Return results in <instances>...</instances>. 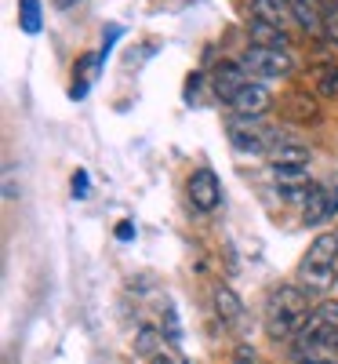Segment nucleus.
I'll return each mask as SVG.
<instances>
[{"instance_id":"27","label":"nucleus","mask_w":338,"mask_h":364,"mask_svg":"<svg viewBox=\"0 0 338 364\" xmlns=\"http://www.w3.org/2000/svg\"><path fill=\"white\" fill-rule=\"evenodd\" d=\"M331 215H338V190H331Z\"/></svg>"},{"instance_id":"10","label":"nucleus","mask_w":338,"mask_h":364,"mask_svg":"<svg viewBox=\"0 0 338 364\" xmlns=\"http://www.w3.org/2000/svg\"><path fill=\"white\" fill-rule=\"evenodd\" d=\"M251 18L284 29V33H291V26H298V18H295L288 0H251Z\"/></svg>"},{"instance_id":"5","label":"nucleus","mask_w":338,"mask_h":364,"mask_svg":"<svg viewBox=\"0 0 338 364\" xmlns=\"http://www.w3.org/2000/svg\"><path fill=\"white\" fill-rule=\"evenodd\" d=\"M229 142H233L236 154H255V157H258V154H269V149L280 142V139H276L273 128L258 124V120L233 117V120H229Z\"/></svg>"},{"instance_id":"16","label":"nucleus","mask_w":338,"mask_h":364,"mask_svg":"<svg viewBox=\"0 0 338 364\" xmlns=\"http://www.w3.org/2000/svg\"><path fill=\"white\" fill-rule=\"evenodd\" d=\"M310 84L317 99H338V63H320L310 70Z\"/></svg>"},{"instance_id":"1","label":"nucleus","mask_w":338,"mask_h":364,"mask_svg":"<svg viewBox=\"0 0 338 364\" xmlns=\"http://www.w3.org/2000/svg\"><path fill=\"white\" fill-rule=\"evenodd\" d=\"M313 295L305 291L302 284H280L273 288L269 299H266V314H262V324H266V336L273 343H295L302 336V328L310 324V314H313Z\"/></svg>"},{"instance_id":"7","label":"nucleus","mask_w":338,"mask_h":364,"mask_svg":"<svg viewBox=\"0 0 338 364\" xmlns=\"http://www.w3.org/2000/svg\"><path fill=\"white\" fill-rule=\"evenodd\" d=\"M248 84H251V77H248V70L240 66V58H226V63H219V66L211 70V91H214V95H219L226 106H233V99H236Z\"/></svg>"},{"instance_id":"24","label":"nucleus","mask_w":338,"mask_h":364,"mask_svg":"<svg viewBox=\"0 0 338 364\" xmlns=\"http://www.w3.org/2000/svg\"><path fill=\"white\" fill-rule=\"evenodd\" d=\"M131 237H135V226L131 223H120L116 226V240H131Z\"/></svg>"},{"instance_id":"19","label":"nucleus","mask_w":338,"mask_h":364,"mask_svg":"<svg viewBox=\"0 0 338 364\" xmlns=\"http://www.w3.org/2000/svg\"><path fill=\"white\" fill-rule=\"evenodd\" d=\"M18 26L22 33H40V0H18Z\"/></svg>"},{"instance_id":"6","label":"nucleus","mask_w":338,"mask_h":364,"mask_svg":"<svg viewBox=\"0 0 338 364\" xmlns=\"http://www.w3.org/2000/svg\"><path fill=\"white\" fill-rule=\"evenodd\" d=\"M190 204H193V211H200V215L219 211V204H222V182H219V175H214L211 168H197L190 175Z\"/></svg>"},{"instance_id":"8","label":"nucleus","mask_w":338,"mask_h":364,"mask_svg":"<svg viewBox=\"0 0 338 364\" xmlns=\"http://www.w3.org/2000/svg\"><path fill=\"white\" fill-rule=\"evenodd\" d=\"M280 113L288 120H295V124H320L324 113H320V102L310 87H295L288 91V95L280 99Z\"/></svg>"},{"instance_id":"22","label":"nucleus","mask_w":338,"mask_h":364,"mask_svg":"<svg viewBox=\"0 0 338 364\" xmlns=\"http://www.w3.org/2000/svg\"><path fill=\"white\" fill-rule=\"evenodd\" d=\"M149 364H182V357H175V353L164 346V350H157V353L149 357Z\"/></svg>"},{"instance_id":"9","label":"nucleus","mask_w":338,"mask_h":364,"mask_svg":"<svg viewBox=\"0 0 338 364\" xmlns=\"http://www.w3.org/2000/svg\"><path fill=\"white\" fill-rule=\"evenodd\" d=\"M269 106H273V95H269V87L258 84V80H251V84L233 99L236 117H248V120H262V117L269 113Z\"/></svg>"},{"instance_id":"12","label":"nucleus","mask_w":338,"mask_h":364,"mask_svg":"<svg viewBox=\"0 0 338 364\" xmlns=\"http://www.w3.org/2000/svg\"><path fill=\"white\" fill-rule=\"evenodd\" d=\"M211 306H214V314H219V321L226 328H240L244 324V302H240V295L229 284H219L211 291Z\"/></svg>"},{"instance_id":"18","label":"nucleus","mask_w":338,"mask_h":364,"mask_svg":"<svg viewBox=\"0 0 338 364\" xmlns=\"http://www.w3.org/2000/svg\"><path fill=\"white\" fill-rule=\"evenodd\" d=\"M157 350H164V331H157V328H138V336H135V353L149 360Z\"/></svg>"},{"instance_id":"14","label":"nucleus","mask_w":338,"mask_h":364,"mask_svg":"<svg viewBox=\"0 0 338 364\" xmlns=\"http://www.w3.org/2000/svg\"><path fill=\"white\" fill-rule=\"evenodd\" d=\"M324 219H331V190H324V186L313 182L310 197H305V204H302V226H320Z\"/></svg>"},{"instance_id":"4","label":"nucleus","mask_w":338,"mask_h":364,"mask_svg":"<svg viewBox=\"0 0 338 364\" xmlns=\"http://www.w3.org/2000/svg\"><path fill=\"white\" fill-rule=\"evenodd\" d=\"M295 364H338V331H313L302 328V336L291 343Z\"/></svg>"},{"instance_id":"17","label":"nucleus","mask_w":338,"mask_h":364,"mask_svg":"<svg viewBox=\"0 0 338 364\" xmlns=\"http://www.w3.org/2000/svg\"><path fill=\"white\" fill-rule=\"evenodd\" d=\"M313 331H338V299H320L313 314H310V324Z\"/></svg>"},{"instance_id":"11","label":"nucleus","mask_w":338,"mask_h":364,"mask_svg":"<svg viewBox=\"0 0 338 364\" xmlns=\"http://www.w3.org/2000/svg\"><path fill=\"white\" fill-rule=\"evenodd\" d=\"M266 157H269V168H310V161H313L310 146H302L295 139H280Z\"/></svg>"},{"instance_id":"26","label":"nucleus","mask_w":338,"mask_h":364,"mask_svg":"<svg viewBox=\"0 0 338 364\" xmlns=\"http://www.w3.org/2000/svg\"><path fill=\"white\" fill-rule=\"evenodd\" d=\"M51 4H55V8H62V11H66V8H77V4H80V0H51Z\"/></svg>"},{"instance_id":"28","label":"nucleus","mask_w":338,"mask_h":364,"mask_svg":"<svg viewBox=\"0 0 338 364\" xmlns=\"http://www.w3.org/2000/svg\"><path fill=\"white\" fill-rule=\"evenodd\" d=\"M182 364H190V360H182Z\"/></svg>"},{"instance_id":"13","label":"nucleus","mask_w":338,"mask_h":364,"mask_svg":"<svg viewBox=\"0 0 338 364\" xmlns=\"http://www.w3.org/2000/svg\"><path fill=\"white\" fill-rule=\"evenodd\" d=\"M298 26L313 37H324V0H288Z\"/></svg>"},{"instance_id":"23","label":"nucleus","mask_w":338,"mask_h":364,"mask_svg":"<svg viewBox=\"0 0 338 364\" xmlns=\"http://www.w3.org/2000/svg\"><path fill=\"white\" fill-rule=\"evenodd\" d=\"M200 84H204V77H200V73H190V80H186V102H193V99H197Z\"/></svg>"},{"instance_id":"2","label":"nucleus","mask_w":338,"mask_h":364,"mask_svg":"<svg viewBox=\"0 0 338 364\" xmlns=\"http://www.w3.org/2000/svg\"><path fill=\"white\" fill-rule=\"evenodd\" d=\"M338 273V233H320L298 262V284L310 295H324Z\"/></svg>"},{"instance_id":"3","label":"nucleus","mask_w":338,"mask_h":364,"mask_svg":"<svg viewBox=\"0 0 338 364\" xmlns=\"http://www.w3.org/2000/svg\"><path fill=\"white\" fill-rule=\"evenodd\" d=\"M240 66L248 70L251 80H280L295 73V55L276 48H248L240 55Z\"/></svg>"},{"instance_id":"21","label":"nucleus","mask_w":338,"mask_h":364,"mask_svg":"<svg viewBox=\"0 0 338 364\" xmlns=\"http://www.w3.org/2000/svg\"><path fill=\"white\" fill-rule=\"evenodd\" d=\"M233 364H258V360H255V350H251L248 343H240V346H236V357H233Z\"/></svg>"},{"instance_id":"15","label":"nucleus","mask_w":338,"mask_h":364,"mask_svg":"<svg viewBox=\"0 0 338 364\" xmlns=\"http://www.w3.org/2000/svg\"><path fill=\"white\" fill-rule=\"evenodd\" d=\"M248 37H251V48H276V51H291V33L276 26H266V22H255L248 26Z\"/></svg>"},{"instance_id":"25","label":"nucleus","mask_w":338,"mask_h":364,"mask_svg":"<svg viewBox=\"0 0 338 364\" xmlns=\"http://www.w3.org/2000/svg\"><path fill=\"white\" fill-rule=\"evenodd\" d=\"M73 193H87V175H84V171L73 175Z\"/></svg>"},{"instance_id":"20","label":"nucleus","mask_w":338,"mask_h":364,"mask_svg":"<svg viewBox=\"0 0 338 364\" xmlns=\"http://www.w3.org/2000/svg\"><path fill=\"white\" fill-rule=\"evenodd\" d=\"M324 37L338 48V0H324Z\"/></svg>"}]
</instances>
